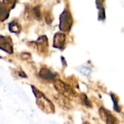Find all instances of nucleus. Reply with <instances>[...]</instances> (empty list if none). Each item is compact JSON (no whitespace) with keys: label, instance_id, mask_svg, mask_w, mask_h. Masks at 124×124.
Returning a JSON list of instances; mask_svg holds the SVG:
<instances>
[{"label":"nucleus","instance_id":"4468645a","mask_svg":"<svg viewBox=\"0 0 124 124\" xmlns=\"http://www.w3.org/2000/svg\"><path fill=\"white\" fill-rule=\"evenodd\" d=\"M83 124H89L88 123H83Z\"/></svg>","mask_w":124,"mask_h":124},{"label":"nucleus","instance_id":"f8f14e48","mask_svg":"<svg viewBox=\"0 0 124 124\" xmlns=\"http://www.w3.org/2000/svg\"><path fill=\"white\" fill-rule=\"evenodd\" d=\"M81 98H82V101L84 103L85 105H86L87 107H90V103H89V101L88 100V98H87V96L84 93H82L81 95Z\"/></svg>","mask_w":124,"mask_h":124},{"label":"nucleus","instance_id":"9d476101","mask_svg":"<svg viewBox=\"0 0 124 124\" xmlns=\"http://www.w3.org/2000/svg\"><path fill=\"white\" fill-rule=\"evenodd\" d=\"M9 29L11 32L18 34L21 31V25L19 24V23H18L16 21H13V22H11L9 24Z\"/></svg>","mask_w":124,"mask_h":124},{"label":"nucleus","instance_id":"9b49d317","mask_svg":"<svg viewBox=\"0 0 124 124\" xmlns=\"http://www.w3.org/2000/svg\"><path fill=\"white\" fill-rule=\"evenodd\" d=\"M17 0H3V4L8 8H12L15 6Z\"/></svg>","mask_w":124,"mask_h":124},{"label":"nucleus","instance_id":"20e7f679","mask_svg":"<svg viewBox=\"0 0 124 124\" xmlns=\"http://www.w3.org/2000/svg\"><path fill=\"white\" fill-rule=\"evenodd\" d=\"M35 45L40 54H46L48 51V39L46 36H42L36 41Z\"/></svg>","mask_w":124,"mask_h":124},{"label":"nucleus","instance_id":"1a4fd4ad","mask_svg":"<svg viewBox=\"0 0 124 124\" xmlns=\"http://www.w3.org/2000/svg\"><path fill=\"white\" fill-rule=\"evenodd\" d=\"M9 16V13L8 8L3 3L0 2V21H5Z\"/></svg>","mask_w":124,"mask_h":124},{"label":"nucleus","instance_id":"0eeeda50","mask_svg":"<svg viewBox=\"0 0 124 124\" xmlns=\"http://www.w3.org/2000/svg\"><path fill=\"white\" fill-rule=\"evenodd\" d=\"M99 115H101V118L106 121L107 124H115L116 123V119L109 112V111H107L104 108H101L99 109Z\"/></svg>","mask_w":124,"mask_h":124},{"label":"nucleus","instance_id":"ddd939ff","mask_svg":"<svg viewBox=\"0 0 124 124\" xmlns=\"http://www.w3.org/2000/svg\"><path fill=\"white\" fill-rule=\"evenodd\" d=\"M81 72H82L83 75L88 76V75H89L90 73H91V70L88 69V68H87V67H83V68L81 69Z\"/></svg>","mask_w":124,"mask_h":124},{"label":"nucleus","instance_id":"f03ea898","mask_svg":"<svg viewBox=\"0 0 124 124\" xmlns=\"http://www.w3.org/2000/svg\"><path fill=\"white\" fill-rule=\"evenodd\" d=\"M53 85L55 90L59 93L63 95L67 99H72L77 96V93L73 90V88H72L71 86H70L68 84H67L66 83L63 82L61 80H55Z\"/></svg>","mask_w":124,"mask_h":124},{"label":"nucleus","instance_id":"7ed1b4c3","mask_svg":"<svg viewBox=\"0 0 124 124\" xmlns=\"http://www.w3.org/2000/svg\"><path fill=\"white\" fill-rule=\"evenodd\" d=\"M72 25V18L71 13L65 10L60 16L59 29L62 31H69Z\"/></svg>","mask_w":124,"mask_h":124},{"label":"nucleus","instance_id":"39448f33","mask_svg":"<svg viewBox=\"0 0 124 124\" xmlns=\"http://www.w3.org/2000/svg\"><path fill=\"white\" fill-rule=\"evenodd\" d=\"M0 49L9 54L13 53V46L11 39L8 37L0 35Z\"/></svg>","mask_w":124,"mask_h":124},{"label":"nucleus","instance_id":"f257e3e1","mask_svg":"<svg viewBox=\"0 0 124 124\" xmlns=\"http://www.w3.org/2000/svg\"><path fill=\"white\" fill-rule=\"evenodd\" d=\"M31 88L36 97V103L38 107L46 113H53L55 112V107L51 101L34 85H31Z\"/></svg>","mask_w":124,"mask_h":124},{"label":"nucleus","instance_id":"6e6552de","mask_svg":"<svg viewBox=\"0 0 124 124\" xmlns=\"http://www.w3.org/2000/svg\"><path fill=\"white\" fill-rule=\"evenodd\" d=\"M39 75L40 78L46 80H55V75L53 72H51L50 70L45 67L42 68L40 70Z\"/></svg>","mask_w":124,"mask_h":124},{"label":"nucleus","instance_id":"423d86ee","mask_svg":"<svg viewBox=\"0 0 124 124\" xmlns=\"http://www.w3.org/2000/svg\"><path fill=\"white\" fill-rule=\"evenodd\" d=\"M66 35L63 33H56L53 38V47L62 50L64 47Z\"/></svg>","mask_w":124,"mask_h":124}]
</instances>
